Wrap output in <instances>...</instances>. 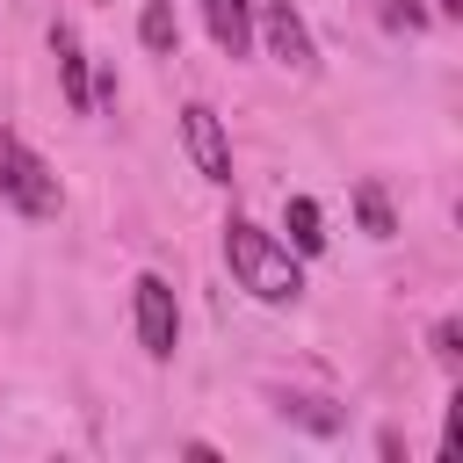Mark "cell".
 Instances as JSON below:
<instances>
[{
	"label": "cell",
	"instance_id": "obj_9",
	"mask_svg": "<svg viewBox=\"0 0 463 463\" xmlns=\"http://www.w3.org/2000/svg\"><path fill=\"white\" fill-rule=\"evenodd\" d=\"M137 36H145V51L174 58V43H181V22H174V7H166V0H145V7H137Z\"/></svg>",
	"mask_w": 463,
	"mask_h": 463
},
{
	"label": "cell",
	"instance_id": "obj_8",
	"mask_svg": "<svg viewBox=\"0 0 463 463\" xmlns=\"http://www.w3.org/2000/svg\"><path fill=\"white\" fill-rule=\"evenodd\" d=\"M282 246L297 253V260H311V253H326V210H318V195H289L282 203Z\"/></svg>",
	"mask_w": 463,
	"mask_h": 463
},
{
	"label": "cell",
	"instance_id": "obj_2",
	"mask_svg": "<svg viewBox=\"0 0 463 463\" xmlns=\"http://www.w3.org/2000/svg\"><path fill=\"white\" fill-rule=\"evenodd\" d=\"M0 203L14 217H29V224H43V217L65 210V181L51 174V159L22 130H0Z\"/></svg>",
	"mask_w": 463,
	"mask_h": 463
},
{
	"label": "cell",
	"instance_id": "obj_10",
	"mask_svg": "<svg viewBox=\"0 0 463 463\" xmlns=\"http://www.w3.org/2000/svg\"><path fill=\"white\" fill-rule=\"evenodd\" d=\"M354 217H362V232H369V239H391V232H398L391 195H383L376 181H354Z\"/></svg>",
	"mask_w": 463,
	"mask_h": 463
},
{
	"label": "cell",
	"instance_id": "obj_5",
	"mask_svg": "<svg viewBox=\"0 0 463 463\" xmlns=\"http://www.w3.org/2000/svg\"><path fill=\"white\" fill-rule=\"evenodd\" d=\"M181 145L210 188H232V137H224V116L210 101H181Z\"/></svg>",
	"mask_w": 463,
	"mask_h": 463
},
{
	"label": "cell",
	"instance_id": "obj_12",
	"mask_svg": "<svg viewBox=\"0 0 463 463\" xmlns=\"http://www.w3.org/2000/svg\"><path fill=\"white\" fill-rule=\"evenodd\" d=\"M456 333H463L456 318H441V326H434V362H441V376H456Z\"/></svg>",
	"mask_w": 463,
	"mask_h": 463
},
{
	"label": "cell",
	"instance_id": "obj_7",
	"mask_svg": "<svg viewBox=\"0 0 463 463\" xmlns=\"http://www.w3.org/2000/svg\"><path fill=\"white\" fill-rule=\"evenodd\" d=\"M203 7V29L224 58H246L253 51V0H195Z\"/></svg>",
	"mask_w": 463,
	"mask_h": 463
},
{
	"label": "cell",
	"instance_id": "obj_6",
	"mask_svg": "<svg viewBox=\"0 0 463 463\" xmlns=\"http://www.w3.org/2000/svg\"><path fill=\"white\" fill-rule=\"evenodd\" d=\"M51 58H58V80H65V109L72 116H94V65H87L72 22H51Z\"/></svg>",
	"mask_w": 463,
	"mask_h": 463
},
{
	"label": "cell",
	"instance_id": "obj_11",
	"mask_svg": "<svg viewBox=\"0 0 463 463\" xmlns=\"http://www.w3.org/2000/svg\"><path fill=\"white\" fill-rule=\"evenodd\" d=\"M383 29H405V36H420V29H427V7H420V0H383Z\"/></svg>",
	"mask_w": 463,
	"mask_h": 463
},
{
	"label": "cell",
	"instance_id": "obj_1",
	"mask_svg": "<svg viewBox=\"0 0 463 463\" xmlns=\"http://www.w3.org/2000/svg\"><path fill=\"white\" fill-rule=\"evenodd\" d=\"M224 268H232V282L253 297V304H297L304 297V260L275 239V232H260L253 217H224Z\"/></svg>",
	"mask_w": 463,
	"mask_h": 463
},
{
	"label": "cell",
	"instance_id": "obj_3",
	"mask_svg": "<svg viewBox=\"0 0 463 463\" xmlns=\"http://www.w3.org/2000/svg\"><path fill=\"white\" fill-rule=\"evenodd\" d=\"M130 326H137L145 362H174V347H181V297H174V282L159 268H145L130 282Z\"/></svg>",
	"mask_w": 463,
	"mask_h": 463
},
{
	"label": "cell",
	"instance_id": "obj_4",
	"mask_svg": "<svg viewBox=\"0 0 463 463\" xmlns=\"http://www.w3.org/2000/svg\"><path fill=\"white\" fill-rule=\"evenodd\" d=\"M253 36L268 43V58L275 65H289V72H318V43H311V22L297 14V0H253Z\"/></svg>",
	"mask_w": 463,
	"mask_h": 463
}]
</instances>
